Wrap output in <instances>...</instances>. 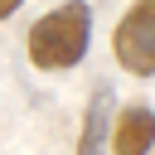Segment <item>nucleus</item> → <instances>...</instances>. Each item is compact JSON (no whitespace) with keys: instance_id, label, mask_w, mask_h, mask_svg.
<instances>
[{"instance_id":"f257e3e1","label":"nucleus","mask_w":155,"mask_h":155,"mask_svg":"<svg viewBox=\"0 0 155 155\" xmlns=\"http://www.w3.org/2000/svg\"><path fill=\"white\" fill-rule=\"evenodd\" d=\"M92 44V5L87 0H63L48 15H39L24 34V53L39 73H68L87 58Z\"/></svg>"},{"instance_id":"f03ea898","label":"nucleus","mask_w":155,"mask_h":155,"mask_svg":"<svg viewBox=\"0 0 155 155\" xmlns=\"http://www.w3.org/2000/svg\"><path fill=\"white\" fill-rule=\"evenodd\" d=\"M111 53L121 73L155 78V0H131V10L111 29Z\"/></svg>"},{"instance_id":"7ed1b4c3","label":"nucleus","mask_w":155,"mask_h":155,"mask_svg":"<svg viewBox=\"0 0 155 155\" xmlns=\"http://www.w3.org/2000/svg\"><path fill=\"white\" fill-rule=\"evenodd\" d=\"M107 145H111V155H150L155 150V111L145 102H131V107L111 111Z\"/></svg>"},{"instance_id":"20e7f679","label":"nucleus","mask_w":155,"mask_h":155,"mask_svg":"<svg viewBox=\"0 0 155 155\" xmlns=\"http://www.w3.org/2000/svg\"><path fill=\"white\" fill-rule=\"evenodd\" d=\"M107 131H111V87H97V97L87 102L82 131H78V155H102L107 150Z\"/></svg>"},{"instance_id":"39448f33","label":"nucleus","mask_w":155,"mask_h":155,"mask_svg":"<svg viewBox=\"0 0 155 155\" xmlns=\"http://www.w3.org/2000/svg\"><path fill=\"white\" fill-rule=\"evenodd\" d=\"M19 5H24V0H0V19H10V15L19 10Z\"/></svg>"}]
</instances>
